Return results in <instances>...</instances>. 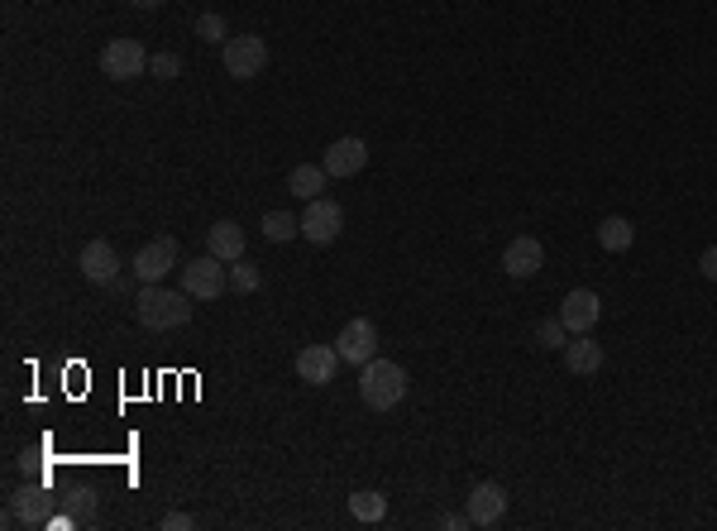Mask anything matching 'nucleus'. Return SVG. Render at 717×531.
Here are the masks:
<instances>
[{
  "label": "nucleus",
  "instance_id": "9",
  "mask_svg": "<svg viewBox=\"0 0 717 531\" xmlns=\"http://www.w3.org/2000/svg\"><path fill=\"white\" fill-rule=\"evenodd\" d=\"M77 268H82V278H87V283H96V288H115V283H120V254H115V244H106V240H87V244H82V259H77Z\"/></svg>",
  "mask_w": 717,
  "mask_h": 531
},
{
  "label": "nucleus",
  "instance_id": "3",
  "mask_svg": "<svg viewBox=\"0 0 717 531\" xmlns=\"http://www.w3.org/2000/svg\"><path fill=\"white\" fill-rule=\"evenodd\" d=\"M220 63H225V72L235 82H249V77H259L263 67H268V44H263L259 34H235V39L220 44Z\"/></svg>",
  "mask_w": 717,
  "mask_h": 531
},
{
  "label": "nucleus",
  "instance_id": "4",
  "mask_svg": "<svg viewBox=\"0 0 717 531\" xmlns=\"http://www.w3.org/2000/svg\"><path fill=\"white\" fill-rule=\"evenodd\" d=\"M225 288H230V268L220 264L216 254H206V259H192V264H182V292H187L192 302H216Z\"/></svg>",
  "mask_w": 717,
  "mask_h": 531
},
{
  "label": "nucleus",
  "instance_id": "12",
  "mask_svg": "<svg viewBox=\"0 0 717 531\" xmlns=\"http://www.w3.org/2000/svg\"><path fill=\"white\" fill-rule=\"evenodd\" d=\"M545 264V244L536 235H517V240L502 249V268L512 273V278H536Z\"/></svg>",
  "mask_w": 717,
  "mask_h": 531
},
{
  "label": "nucleus",
  "instance_id": "23",
  "mask_svg": "<svg viewBox=\"0 0 717 531\" xmlns=\"http://www.w3.org/2000/svg\"><path fill=\"white\" fill-rule=\"evenodd\" d=\"M196 39H206V44H225V39H230V24L220 20L216 10H206V15L196 20Z\"/></svg>",
  "mask_w": 717,
  "mask_h": 531
},
{
  "label": "nucleus",
  "instance_id": "6",
  "mask_svg": "<svg viewBox=\"0 0 717 531\" xmlns=\"http://www.w3.org/2000/svg\"><path fill=\"white\" fill-rule=\"evenodd\" d=\"M340 230H345V211H340V201H330V197L306 201V211H302V240H311V244H335V240H340Z\"/></svg>",
  "mask_w": 717,
  "mask_h": 531
},
{
  "label": "nucleus",
  "instance_id": "29",
  "mask_svg": "<svg viewBox=\"0 0 717 531\" xmlns=\"http://www.w3.org/2000/svg\"><path fill=\"white\" fill-rule=\"evenodd\" d=\"M139 10H158V5H168V0H134Z\"/></svg>",
  "mask_w": 717,
  "mask_h": 531
},
{
  "label": "nucleus",
  "instance_id": "28",
  "mask_svg": "<svg viewBox=\"0 0 717 531\" xmlns=\"http://www.w3.org/2000/svg\"><path fill=\"white\" fill-rule=\"evenodd\" d=\"M440 527H445V531H464V527H474V522H469V512H445V517H440Z\"/></svg>",
  "mask_w": 717,
  "mask_h": 531
},
{
  "label": "nucleus",
  "instance_id": "21",
  "mask_svg": "<svg viewBox=\"0 0 717 531\" xmlns=\"http://www.w3.org/2000/svg\"><path fill=\"white\" fill-rule=\"evenodd\" d=\"M569 326L565 321H560V316H550V321H541V326H536V345H541V350H565L569 340Z\"/></svg>",
  "mask_w": 717,
  "mask_h": 531
},
{
  "label": "nucleus",
  "instance_id": "25",
  "mask_svg": "<svg viewBox=\"0 0 717 531\" xmlns=\"http://www.w3.org/2000/svg\"><path fill=\"white\" fill-rule=\"evenodd\" d=\"M67 503H72V522H91V512H96V498H91V488H77Z\"/></svg>",
  "mask_w": 717,
  "mask_h": 531
},
{
  "label": "nucleus",
  "instance_id": "11",
  "mask_svg": "<svg viewBox=\"0 0 717 531\" xmlns=\"http://www.w3.org/2000/svg\"><path fill=\"white\" fill-rule=\"evenodd\" d=\"M321 168H326L330 177H354L369 168V144L364 139H354V134H345V139H335L326 149V158H321Z\"/></svg>",
  "mask_w": 717,
  "mask_h": 531
},
{
  "label": "nucleus",
  "instance_id": "15",
  "mask_svg": "<svg viewBox=\"0 0 717 531\" xmlns=\"http://www.w3.org/2000/svg\"><path fill=\"white\" fill-rule=\"evenodd\" d=\"M206 249L216 254L220 264H235V259H244V230L235 221H216L211 235H206Z\"/></svg>",
  "mask_w": 717,
  "mask_h": 531
},
{
  "label": "nucleus",
  "instance_id": "22",
  "mask_svg": "<svg viewBox=\"0 0 717 531\" xmlns=\"http://www.w3.org/2000/svg\"><path fill=\"white\" fill-rule=\"evenodd\" d=\"M230 288H235V292H259L263 288V273L254 264L235 259V264H230Z\"/></svg>",
  "mask_w": 717,
  "mask_h": 531
},
{
  "label": "nucleus",
  "instance_id": "24",
  "mask_svg": "<svg viewBox=\"0 0 717 531\" xmlns=\"http://www.w3.org/2000/svg\"><path fill=\"white\" fill-rule=\"evenodd\" d=\"M149 72L158 77V82H173L177 72H182V58H177V53H153V58H149Z\"/></svg>",
  "mask_w": 717,
  "mask_h": 531
},
{
  "label": "nucleus",
  "instance_id": "8",
  "mask_svg": "<svg viewBox=\"0 0 717 531\" xmlns=\"http://www.w3.org/2000/svg\"><path fill=\"white\" fill-rule=\"evenodd\" d=\"M335 350H340V364H369L373 354H378V326H373L369 316H354L345 321V331L335 335Z\"/></svg>",
  "mask_w": 717,
  "mask_h": 531
},
{
  "label": "nucleus",
  "instance_id": "17",
  "mask_svg": "<svg viewBox=\"0 0 717 531\" xmlns=\"http://www.w3.org/2000/svg\"><path fill=\"white\" fill-rule=\"evenodd\" d=\"M326 182H330V173L321 168V163H297V168L287 173V192L302 197V201H316L321 192H326Z\"/></svg>",
  "mask_w": 717,
  "mask_h": 531
},
{
  "label": "nucleus",
  "instance_id": "2",
  "mask_svg": "<svg viewBox=\"0 0 717 531\" xmlns=\"http://www.w3.org/2000/svg\"><path fill=\"white\" fill-rule=\"evenodd\" d=\"M359 398H364V407H373V412H388V407H397V402L407 398V369H402V364H392V359H378V354H373L369 364L359 369Z\"/></svg>",
  "mask_w": 717,
  "mask_h": 531
},
{
  "label": "nucleus",
  "instance_id": "27",
  "mask_svg": "<svg viewBox=\"0 0 717 531\" xmlns=\"http://www.w3.org/2000/svg\"><path fill=\"white\" fill-rule=\"evenodd\" d=\"M698 273H703L708 283H717V244H713V249H703V259H698Z\"/></svg>",
  "mask_w": 717,
  "mask_h": 531
},
{
  "label": "nucleus",
  "instance_id": "7",
  "mask_svg": "<svg viewBox=\"0 0 717 531\" xmlns=\"http://www.w3.org/2000/svg\"><path fill=\"white\" fill-rule=\"evenodd\" d=\"M130 268H134L139 283H163V278L177 268V240L173 235H158V240L139 244V254H134Z\"/></svg>",
  "mask_w": 717,
  "mask_h": 531
},
{
  "label": "nucleus",
  "instance_id": "5",
  "mask_svg": "<svg viewBox=\"0 0 717 531\" xmlns=\"http://www.w3.org/2000/svg\"><path fill=\"white\" fill-rule=\"evenodd\" d=\"M144 67H149V53L139 39H110L101 48V72L110 82H134V77H144Z\"/></svg>",
  "mask_w": 717,
  "mask_h": 531
},
{
  "label": "nucleus",
  "instance_id": "26",
  "mask_svg": "<svg viewBox=\"0 0 717 531\" xmlns=\"http://www.w3.org/2000/svg\"><path fill=\"white\" fill-rule=\"evenodd\" d=\"M158 527H163V531H192V527H196V517H192V512H168V517H163Z\"/></svg>",
  "mask_w": 717,
  "mask_h": 531
},
{
  "label": "nucleus",
  "instance_id": "16",
  "mask_svg": "<svg viewBox=\"0 0 717 531\" xmlns=\"http://www.w3.org/2000/svg\"><path fill=\"white\" fill-rule=\"evenodd\" d=\"M565 369L569 374H579V378L598 374V369H603V345H598V340H588V335L569 340L565 345Z\"/></svg>",
  "mask_w": 717,
  "mask_h": 531
},
{
  "label": "nucleus",
  "instance_id": "1",
  "mask_svg": "<svg viewBox=\"0 0 717 531\" xmlns=\"http://www.w3.org/2000/svg\"><path fill=\"white\" fill-rule=\"evenodd\" d=\"M134 316H139L144 331H177V326L192 321V297L163 288V283H144L139 302H134Z\"/></svg>",
  "mask_w": 717,
  "mask_h": 531
},
{
  "label": "nucleus",
  "instance_id": "19",
  "mask_svg": "<svg viewBox=\"0 0 717 531\" xmlns=\"http://www.w3.org/2000/svg\"><path fill=\"white\" fill-rule=\"evenodd\" d=\"M259 235L268 244H287V240H297V235H302V221H297L292 211H268V216L259 221Z\"/></svg>",
  "mask_w": 717,
  "mask_h": 531
},
{
  "label": "nucleus",
  "instance_id": "14",
  "mask_svg": "<svg viewBox=\"0 0 717 531\" xmlns=\"http://www.w3.org/2000/svg\"><path fill=\"white\" fill-rule=\"evenodd\" d=\"M502 512H507V488L502 484H478L469 493V522L474 527H498Z\"/></svg>",
  "mask_w": 717,
  "mask_h": 531
},
{
  "label": "nucleus",
  "instance_id": "18",
  "mask_svg": "<svg viewBox=\"0 0 717 531\" xmlns=\"http://www.w3.org/2000/svg\"><path fill=\"white\" fill-rule=\"evenodd\" d=\"M598 244H603L608 254H627L631 244H636V225H631L627 216H603V225H598Z\"/></svg>",
  "mask_w": 717,
  "mask_h": 531
},
{
  "label": "nucleus",
  "instance_id": "20",
  "mask_svg": "<svg viewBox=\"0 0 717 531\" xmlns=\"http://www.w3.org/2000/svg\"><path fill=\"white\" fill-rule=\"evenodd\" d=\"M349 512H354L359 522H383V517H388V498L373 493V488H359V493H349Z\"/></svg>",
  "mask_w": 717,
  "mask_h": 531
},
{
  "label": "nucleus",
  "instance_id": "13",
  "mask_svg": "<svg viewBox=\"0 0 717 531\" xmlns=\"http://www.w3.org/2000/svg\"><path fill=\"white\" fill-rule=\"evenodd\" d=\"M335 364H340V350H330V345H306L297 350V378L311 383V388H321L335 378Z\"/></svg>",
  "mask_w": 717,
  "mask_h": 531
},
{
  "label": "nucleus",
  "instance_id": "10",
  "mask_svg": "<svg viewBox=\"0 0 717 531\" xmlns=\"http://www.w3.org/2000/svg\"><path fill=\"white\" fill-rule=\"evenodd\" d=\"M555 316H560L574 335H588L593 326H598V316H603V297H598L593 288H574V292H565V302H560Z\"/></svg>",
  "mask_w": 717,
  "mask_h": 531
}]
</instances>
